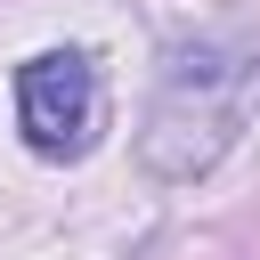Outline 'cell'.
Listing matches in <instances>:
<instances>
[{
	"mask_svg": "<svg viewBox=\"0 0 260 260\" xmlns=\"http://www.w3.org/2000/svg\"><path fill=\"white\" fill-rule=\"evenodd\" d=\"M260 98V57L236 49V41H179L162 81H154V106H146V130H138V162L154 179H203L244 114Z\"/></svg>",
	"mask_w": 260,
	"mask_h": 260,
	"instance_id": "6da1fadb",
	"label": "cell"
},
{
	"mask_svg": "<svg viewBox=\"0 0 260 260\" xmlns=\"http://www.w3.org/2000/svg\"><path fill=\"white\" fill-rule=\"evenodd\" d=\"M16 130L41 162H81L106 130V81L89 49H41L16 65Z\"/></svg>",
	"mask_w": 260,
	"mask_h": 260,
	"instance_id": "7a4b0ae2",
	"label": "cell"
}]
</instances>
